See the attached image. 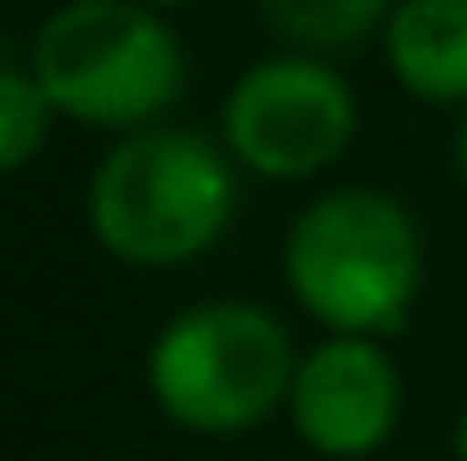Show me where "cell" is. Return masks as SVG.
<instances>
[{"mask_svg":"<svg viewBox=\"0 0 467 461\" xmlns=\"http://www.w3.org/2000/svg\"><path fill=\"white\" fill-rule=\"evenodd\" d=\"M266 30L302 54H343L385 30L397 0H254Z\"/></svg>","mask_w":467,"mask_h":461,"instance_id":"cell-8","label":"cell"},{"mask_svg":"<svg viewBox=\"0 0 467 461\" xmlns=\"http://www.w3.org/2000/svg\"><path fill=\"white\" fill-rule=\"evenodd\" d=\"M456 178H462V190H467V107H462V125H456Z\"/></svg>","mask_w":467,"mask_h":461,"instance_id":"cell-10","label":"cell"},{"mask_svg":"<svg viewBox=\"0 0 467 461\" xmlns=\"http://www.w3.org/2000/svg\"><path fill=\"white\" fill-rule=\"evenodd\" d=\"M355 130H361V107L331 54L285 47V54L254 59L225 89L213 137L231 149L243 178L308 184L349 154Z\"/></svg>","mask_w":467,"mask_h":461,"instance_id":"cell-5","label":"cell"},{"mask_svg":"<svg viewBox=\"0 0 467 461\" xmlns=\"http://www.w3.org/2000/svg\"><path fill=\"white\" fill-rule=\"evenodd\" d=\"M54 118H59L54 101H47L42 83L30 77L24 54H6V66H0V172L18 178L24 166L42 160Z\"/></svg>","mask_w":467,"mask_h":461,"instance_id":"cell-9","label":"cell"},{"mask_svg":"<svg viewBox=\"0 0 467 461\" xmlns=\"http://www.w3.org/2000/svg\"><path fill=\"white\" fill-rule=\"evenodd\" d=\"M302 349L273 308L213 296L178 308L142 355L154 408L190 438H243L285 415Z\"/></svg>","mask_w":467,"mask_h":461,"instance_id":"cell-4","label":"cell"},{"mask_svg":"<svg viewBox=\"0 0 467 461\" xmlns=\"http://www.w3.org/2000/svg\"><path fill=\"white\" fill-rule=\"evenodd\" d=\"M379 47L409 101L467 107V0H397Z\"/></svg>","mask_w":467,"mask_h":461,"instance_id":"cell-7","label":"cell"},{"mask_svg":"<svg viewBox=\"0 0 467 461\" xmlns=\"http://www.w3.org/2000/svg\"><path fill=\"white\" fill-rule=\"evenodd\" d=\"M285 290L314 325L349 337H390L409 325L426 290V230L390 190L343 184L290 220Z\"/></svg>","mask_w":467,"mask_h":461,"instance_id":"cell-2","label":"cell"},{"mask_svg":"<svg viewBox=\"0 0 467 461\" xmlns=\"http://www.w3.org/2000/svg\"><path fill=\"white\" fill-rule=\"evenodd\" d=\"M285 420L319 461L379 456L402 426V373L385 337L326 332L314 349H302Z\"/></svg>","mask_w":467,"mask_h":461,"instance_id":"cell-6","label":"cell"},{"mask_svg":"<svg viewBox=\"0 0 467 461\" xmlns=\"http://www.w3.org/2000/svg\"><path fill=\"white\" fill-rule=\"evenodd\" d=\"M149 6H160V12H183V6H202V0H149Z\"/></svg>","mask_w":467,"mask_h":461,"instance_id":"cell-12","label":"cell"},{"mask_svg":"<svg viewBox=\"0 0 467 461\" xmlns=\"http://www.w3.org/2000/svg\"><path fill=\"white\" fill-rule=\"evenodd\" d=\"M243 166L219 137L149 125L113 137L83 184V225L119 266L166 272L225 242L243 208Z\"/></svg>","mask_w":467,"mask_h":461,"instance_id":"cell-1","label":"cell"},{"mask_svg":"<svg viewBox=\"0 0 467 461\" xmlns=\"http://www.w3.org/2000/svg\"><path fill=\"white\" fill-rule=\"evenodd\" d=\"M18 54L59 118L113 137L160 125L190 83V54L149 0H59Z\"/></svg>","mask_w":467,"mask_h":461,"instance_id":"cell-3","label":"cell"},{"mask_svg":"<svg viewBox=\"0 0 467 461\" xmlns=\"http://www.w3.org/2000/svg\"><path fill=\"white\" fill-rule=\"evenodd\" d=\"M450 456H456V461H467V408L456 415V432H450Z\"/></svg>","mask_w":467,"mask_h":461,"instance_id":"cell-11","label":"cell"}]
</instances>
